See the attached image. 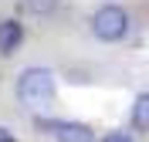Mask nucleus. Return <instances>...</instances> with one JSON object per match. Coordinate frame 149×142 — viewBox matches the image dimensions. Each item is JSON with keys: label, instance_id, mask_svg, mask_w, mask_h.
<instances>
[{"label": "nucleus", "instance_id": "1", "mask_svg": "<svg viewBox=\"0 0 149 142\" xmlns=\"http://www.w3.org/2000/svg\"><path fill=\"white\" fill-rule=\"evenodd\" d=\"M125 30H129V14L115 3H105V7L95 10L92 17V34L98 41H122L125 37Z\"/></svg>", "mask_w": 149, "mask_h": 142}, {"label": "nucleus", "instance_id": "2", "mask_svg": "<svg viewBox=\"0 0 149 142\" xmlns=\"http://www.w3.org/2000/svg\"><path fill=\"white\" fill-rule=\"evenodd\" d=\"M17 95H20V102H27V105L47 102L54 95V75L47 68H27L17 81Z\"/></svg>", "mask_w": 149, "mask_h": 142}, {"label": "nucleus", "instance_id": "3", "mask_svg": "<svg viewBox=\"0 0 149 142\" xmlns=\"http://www.w3.org/2000/svg\"><path fill=\"white\" fill-rule=\"evenodd\" d=\"M44 132H51L58 142H95L92 129L81 122H37Z\"/></svg>", "mask_w": 149, "mask_h": 142}, {"label": "nucleus", "instance_id": "4", "mask_svg": "<svg viewBox=\"0 0 149 142\" xmlns=\"http://www.w3.org/2000/svg\"><path fill=\"white\" fill-rule=\"evenodd\" d=\"M20 41H24V27H20L17 20H0V54L17 51Z\"/></svg>", "mask_w": 149, "mask_h": 142}, {"label": "nucleus", "instance_id": "5", "mask_svg": "<svg viewBox=\"0 0 149 142\" xmlns=\"http://www.w3.org/2000/svg\"><path fill=\"white\" fill-rule=\"evenodd\" d=\"M132 125L139 129V132H149V91L136 98L132 105Z\"/></svg>", "mask_w": 149, "mask_h": 142}, {"label": "nucleus", "instance_id": "6", "mask_svg": "<svg viewBox=\"0 0 149 142\" xmlns=\"http://www.w3.org/2000/svg\"><path fill=\"white\" fill-rule=\"evenodd\" d=\"M24 3H27L31 14H51L58 7V0H24Z\"/></svg>", "mask_w": 149, "mask_h": 142}, {"label": "nucleus", "instance_id": "7", "mask_svg": "<svg viewBox=\"0 0 149 142\" xmlns=\"http://www.w3.org/2000/svg\"><path fill=\"white\" fill-rule=\"evenodd\" d=\"M102 142H132V139H129V132H109Z\"/></svg>", "mask_w": 149, "mask_h": 142}]
</instances>
